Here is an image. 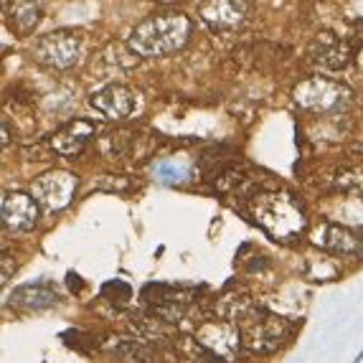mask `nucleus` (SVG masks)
I'll list each match as a JSON object with an SVG mask.
<instances>
[{"label":"nucleus","mask_w":363,"mask_h":363,"mask_svg":"<svg viewBox=\"0 0 363 363\" xmlns=\"http://www.w3.org/2000/svg\"><path fill=\"white\" fill-rule=\"evenodd\" d=\"M191 38V21L183 13H155L133 28L128 46L143 59H157L183 49Z\"/></svg>","instance_id":"obj_1"},{"label":"nucleus","mask_w":363,"mask_h":363,"mask_svg":"<svg viewBox=\"0 0 363 363\" xmlns=\"http://www.w3.org/2000/svg\"><path fill=\"white\" fill-rule=\"evenodd\" d=\"M252 216L264 234L285 244L295 242L308 229V216L300 201L285 191H267V194L252 196Z\"/></svg>","instance_id":"obj_2"},{"label":"nucleus","mask_w":363,"mask_h":363,"mask_svg":"<svg viewBox=\"0 0 363 363\" xmlns=\"http://www.w3.org/2000/svg\"><path fill=\"white\" fill-rule=\"evenodd\" d=\"M292 99L308 115H335L351 104L353 91L338 79L310 77L295 86Z\"/></svg>","instance_id":"obj_3"},{"label":"nucleus","mask_w":363,"mask_h":363,"mask_svg":"<svg viewBox=\"0 0 363 363\" xmlns=\"http://www.w3.org/2000/svg\"><path fill=\"white\" fill-rule=\"evenodd\" d=\"M239 325V335H242V345L249 348L252 353H274L279 345L285 343L292 333L290 320H285L282 315L269 313V310H252L249 315H244Z\"/></svg>","instance_id":"obj_4"},{"label":"nucleus","mask_w":363,"mask_h":363,"mask_svg":"<svg viewBox=\"0 0 363 363\" xmlns=\"http://www.w3.org/2000/svg\"><path fill=\"white\" fill-rule=\"evenodd\" d=\"M84 54V41L77 30H54L36 38L33 59L49 69H72Z\"/></svg>","instance_id":"obj_5"},{"label":"nucleus","mask_w":363,"mask_h":363,"mask_svg":"<svg viewBox=\"0 0 363 363\" xmlns=\"http://www.w3.org/2000/svg\"><path fill=\"white\" fill-rule=\"evenodd\" d=\"M196 340L206 353H211L213 358L224 363L236 361L239 351H242V335H239V325L229 320H221V318H213V320L201 323L199 330H196Z\"/></svg>","instance_id":"obj_6"},{"label":"nucleus","mask_w":363,"mask_h":363,"mask_svg":"<svg viewBox=\"0 0 363 363\" xmlns=\"http://www.w3.org/2000/svg\"><path fill=\"white\" fill-rule=\"evenodd\" d=\"M79 178L69 170H49L33 181L30 186V196L38 206L46 208V211H61L72 203L74 194H77Z\"/></svg>","instance_id":"obj_7"},{"label":"nucleus","mask_w":363,"mask_h":363,"mask_svg":"<svg viewBox=\"0 0 363 363\" xmlns=\"http://www.w3.org/2000/svg\"><path fill=\"white\" fill-rule=\"evenodd\" d=\"M313 244L333 259H358L363 257V236L338 224H320L313 234Z\"/></svg>","instance_id":"obj_8"},{"label":"nucleus","mask_w":363,"mask_h":363,"mask_svg":"<svg viewBox=\"0 0 363 363\" xmlns=\"http://www.w3.org/2000/svg\"><path fill=\"white\" fill-rule=\"evenodd\" d=\"M91 107L107 120H125L138 109V97L135 91L125 84H109L91 94Z\"/></svg>","instance_id":"obj_9"},{"label":"nucleus","mask_w":363,"mask_h":363,"mask_svg":"<svg viewBox=\"0 0 363 363\" xmlns=\"http://www.w3.org/2000/svg\"><path fill=\"white\" fill-rule=\"evenodd\" d=\"M310 61L325 72H340L351 61V46L335 33H320L310 43Z\"/></svg>","instance_id":"obj_10"},{"label":"nucleus","mask_w":363,"mask_h":363,"mask_svg":"<svg viewBox=\"0 0 363 363\" xmlns=\"http://www.w3.org/2000/svg\"><path fill=\"white\" fill-rule=\"evenodd\" d=\"M94 133H97V125L91 120H72L67 125H61L51 135V147L61 157H77L79 152L89 145V140L94 138Z\"/></svg>","instance_id":"obj_11"},{"label":"nucleus","mask_w":363,"mask_h":363,"mask_svg":"<svg viewBox=\"0 0 363 363\" xmlns=\"http://www.w3.org/2000/svg\"><path fill=\"white\" fill-rule=\"evenodd\" d=\"M3 224L11 231H30L38 224V203L30 194H6Z\"/></svg>","instance_id":"obj_12"},{"label":"nucleus","mask_w":363,"mask_h":363,"mask_svg":"<svg viewBox=\"0 0 363 363\" xmlns=\"http://www.w3.org/2000/svg\"><path fill=\"white\" fill-rule=\"evenodd\" d=\"M59 290L51 282H30L21 285L8 295V305L18 310H30V313H41L54 305H59Z\"/></svg>","instance_id":"obj_13"},{"label":"nucleus","mask_w":363,"mask_h":363,"mask_svg":"<svg viewBox=\"0 0 363 363\" xmlns=\"http://www.w3.org/2000/svg\"><path fill=\"white\" fill-rule=\"evenodd\" d=\"M247 3H229V0H216V3H201L199 13L213 30H234L247 21Z\"/></svg>","instance_id":"obj_14"},{"label":"nucleus","mask_w":363,"mask_h":363,"mask_svg":"<svg viewBox=\"0 0 363 363\" xmlns=\"http://www.w3.org/2000/svg\"><path fill=\"white\" fill-rule=\"evenodd\" d=\"M325 221L345 226V229H363V199L361 196L340 194L328 201Z\"/></svg>","instance_id":"obj_15"},{"label":"nucleus","mask_w":363,"mask_h":363,"mask_svg":"<svg viewBox=\"0 0 363 363\" xmlns=\"http://www.w3.org/2000/svg\"><path fill=\"white\" fill-rule=\"evenodd\" d=\"M41 3H28V0H18V3H6V18L13 33L18 36H30L36 26L41 23Z\"/></svg>","instance_id":"obj_16"},{"label":"nucleus","mask_w":363,"mask_h":363,"mask_svg":"<svg viewBox=\"0 0 363 363\" xmlns=\"http://www.w3.org/2000/svg\"><path fill=\"white\" fill-rule=\"evenodd\" d=\"M155 178L165 186H181L191 178V168L186 163H178V160H163L155 165Z\"/></svg>","instance_id":"obj_17"},{"label":"nucleus","mask_w":363,"mask_h":363,"mask_svg":"<svg viewBox=\"0 0 363 363\" xmlns=\"http://www.w3.org/2000/svg\"><path fill=\"white\" fill-rule=\"evenodd\" d=\"M133 147V138H130L128 130H120V133H109L102 140V150L109 157H125Z\"/></svg>","instance_id":"obj_18"},{"label":"nucleus","mask_w":363,"mask_h":363,"mask_svg":"<svg viewBox=\"0 0 363 363\" xmlns=\"http://www.w3.org/2000/svg\"><path fill=\"white\" fill-rule=\"evenodd\" d=\"M102 297L112 305H128V300L133 297V287L128 282H122V279H112V282H107L102 287Z\"/></svg>","instance_id":"obj_19"},{"label":"nucleus","mask_w":363,"mask_h":363,"mask_svg":"<svg viewBox=\"0 0 363 363\" xmlns=\"http://www.w3.org/2000/svg\"><path fill=\"white\" fill-rule=\"evenodd\" d=\"M117 351L128 358V361H140V363H150L152 361L150 348H147L145 343H140V340H122Z\"/></svg>","instance_id":"obj_20"},{"label":"nucleus","mask_w":363,"mask_h":363,"mask_svg":"<svg viewBox=\"0 0 363 363\" xmlns=\"http://www.w3.org/2000/svg\"><path fill=\"white\" fill-rule=\"evenodd\" d=\"M13 272H16V264H13V259L8 255H3V274H0V282L6 285L8 279L13 277Z\"/></svg>","instance_id":"obj_21"},{"label":"nucleus","mask_w":363,"mask_h":363,"mask_svg":"<svg viewBox=\"0 0 363 363\" xmlns=\"http://www.w3.org/2000/svg\"><path fill=\"white\" fill-rule=\"evenodd\" d=\"M363 361V348H361V353H358V356H356V361H353V363H361Z\"/></svg>","instance_id":"obj_22"}]
</instances>
